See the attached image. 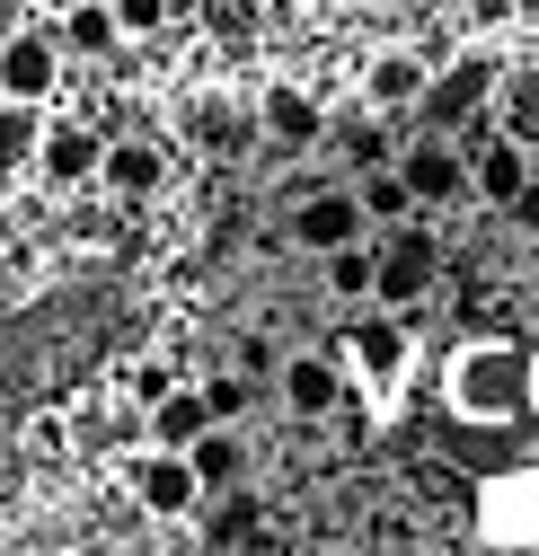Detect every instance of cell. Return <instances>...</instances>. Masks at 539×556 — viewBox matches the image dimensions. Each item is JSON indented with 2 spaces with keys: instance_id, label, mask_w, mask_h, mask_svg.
<instances>
[{
  "instance_id": "cell-1",
  "label": "cell",
  "mask_w": 539,
  "mask_h": 556,
  "mask_svg": "<svg viewBox=\"0 0 539 556\" xmlns=\"http://www.w3.org/2000/svg\"><path fill=\"white\" fill-rule=\"evenodd\" d=\"M98 354H106V301H89V292L45 301L27 318H0V397L62 389L72 371H89Z\"/></svg>"
},
{
  "instance_id": "cell-2",
  "label": "cell",
  "mask_w": 539,
  "mask_h": 556,
  "mask_svg": "<svg viewBox=\"0 0 539 556\" xmlns=\"http://www.w3.org/2000/svg\"><path fill=\"white\" fill-rule=\"evenodd\" d=\"M442 389L468 425H513V415H530V354L522 344H460Z\"/></svg>"
},
{
  "instance_id": "cell-3",
  "label": "cell",
  "mask_w": 539,
  "mask_h": 556,
  "mask_svg": "<svg viewBox=\"0 0 539 556\" xmlns=\"http://www.w3.org/2000/svg\"><path fill=\"white\" fill-rule=\"evenodd\" d=\"M434 283H442L434 230H389V239L372 248V301H380V309H416Z\"/></svg>"
},
{
  "instance_id": "cell-4",
  "label": "cell",
  "mask_w": 539,
  "mask_h": 556,
  "mask_svg": "<svg viewBox=\"0 0 539 556\" xmlns=\"http://www.w3.org/2000/svg\"><path fill=\"white\" fill-rule=\"evenodd\" d=\"M53 89H62V36L53 27H10L0 36V98L45 106Z\"/></svg>"
},
{
  "instance_id": "cell-5",
  "label": "cell",
  "mask_w": 539,
  "mask_h": 556,
  "mask_svg": "<svg viewBox=\"0 0 539 556\" xmlns=\"http://www.w3.org/2000/svg\"><path fill=\"white\" fill-rule=\"evenodd\" d=\"M133 504H142L151 521H186L195 504H204V485H195V459L151 442L142 459H133Z\"/></svg>"
},
{
  "instance_id": "cell-6",
  "label": "cell",
  "mask_w": 539,
  "mask_h": 556,
  "mask_svg": "<svg viewBox=\"0 0 539 556\" xmlns=\"http://www.w3.org/2000/svg\"><path fill=\"white\" fill-rule=\"evenodd\" d=\"M372 222H363V203L346 194V186H318V194H301L292 203V239L310 248V256H336V248H354Z\"/></svg>"
},
{
  "instance_id": "cell-7",
  "label": "cell",
  "mask_w": 539,
  "mask_h": 556,
  "mask_svg": "<svg viewBox=\"0 0 539 556\" xmlns=\"http://www.w3.org/2000/svg\"><path fill=\"white\" fill-rule=\"evenodd\" d=\"M98 151H106V142H98L89 124H45V142H36L27 168H36L53 194H72V186H98Z\"/></svg>"
},
{
  "instance_id": "cell-8",
  "label": "cell",
  "mask_w": 539,
  "mask_h": 556,
  "mask_svg": "<svg viewBox=\"0 0 539 556\" xmlns=\"http://www.w3.org/2000/svg\"><path fill=\"white\" fill-rule=\"evenodd\" d=\"M496 98V62H451L442 80H425V98H416V115L434 124V132H451V124H468Z\"/></svg>"
},
{
  "instance_id": "cell-9",
  "label": "cell",
  "mask_w": 539,
  "mask_h": 556,
  "mask_svg": "<svg viewBox=\"0 0 539 556\" xmlns=\"http://www.w3.org/2000/svg\"><path fill=\"white\" fill-rule=\"evenodd\" d=\"M425 80H434V62L408 53V45H389V53L363 62V106H372V115H408V106L425 98Z\"/></svg>"
},
{
  "instance_id": "cell-10",
  "label": "cell",
  "mask_w": 539,
  "mask_h": 556,
  "mask_svg": "<svg viewBox=\"0 0 539 556\" xmlns=\"http://www.w3.org/2000/svg\"><path fill=\"white\" fill-rule=\"evenodd\" d=\"M398 177H408V194H416V203H460V194H468V151H460V142H442V132H425V142L398 160Z\"/></svg>"
},
{
  "instance_id": "cell-11",
  "label": "cell",
  "mask_w": 539,
  "mask_h": 556,
  "mask_svg": "<svg viewBox=\"0 0 539 556\" xmlns=\"http://www.w3.org/2000/svg\"><path fill=\"white\" fill-rule=\"evenodd\" d=\"M98 186H106L115 203H151V194L168 186V151H160V142H106V151H98Z\"/></svg>"
},
{
  "instance_id": "cell-12",
  "label": "cell",
  "mask_w": 539,
  "mask_h": 556,
  "mask_svg": "<svg viewBox=\"0 0 539 556\" xmlns=\"http://www.w3.org/2000/svg\"><path fill=\"white\" fill-rule=\"evenodd\" d=\"M256 132H265V142H284V151H310L318 132H327V106H318L310 89H292V80H275V89L256 98Z\"/></svg>"
},
{
  "instance_id": "cell-13",
  "label": "cell",
  "mask_w": 539,
  "mask_h": 556,
  "mask_svg": "<svg viewBox=\"0 0 539 556\" xmlns=\"http://www.w3.org/2000/svg\"><path fill=\"white\" fill-rule=\"evenodd\" d=\"M284 406L301 415V425L336 415V406H346V363H336V354H292L284 363Z\"/></svg>"
},
{
  "instance_id": "cell-14",
  "label": "cell",
  "mask_w": 539,
  "mask_h": 556,
  "mask_svg": "<svg viewBox=\"0 0 539 556\" xmlns=\"http://www.w3.org/2000/svg\"><path fill=\"white\" fill-rule=\"evenodd\" d=\"M522 177H530V142H513V132H487V142H468V194L513 203Z\"/></svg>"
},
{
  "instance_id": "cell-15",
  "label": "cell",
  "mask_w": 539,
  "mask_h": 556,
  "mask_svg": "<svg viewBox=\"0 0 539 556\" xmlns=\"http://www.w3.org/2000/svg\"><path fill=\"white\" fill-rule=\"evenodd\" d=\"M204 425H213V415H204V389H186V380H177V389H160V397L142 406V433H151L160 451H186Z\"/></svg>"
},
{
  "instance_id": "cell-16",
  "label": "cell",
  "mask_w": 539,
  "mask_h": 556,
  "mask_svg": "<svg viewBox=\"0 0 539 556\" xmlns=\"http://www.w3.org/2000/svg\"><path fill=\"white\" fill-rule=\"evenodd\" d=\"M346 354H354V371L363 380H398V371H408V327H398V318H363V327H346Z\"/></svg>"
},
{
  "instance_id": "cell-17",
  "label": "cell",
  "mask_w": 539,
  "mask_h": 556,
  "mask_svg": "<svg viewBox=\"0 0 539 556\" xmlns=\"http://www.w3.org/2000/svg\"><path fill=\"white\" fill-rule=\"evenodd\" d=\"M186 459H195V485H204V495H230V485L248 477V451H239L230 425H204V433L186 442Z\"/></svg>"
},
{
  "instance_id": "cell-18",
  "label": "cell",
  "mask_w": 539,
  "mask_h": 556,
  "mask_svg": "<svg viewBox=\"0 0 539 556\" xmlns=\"http://www.w3.org/2000/svg\"><path fill=\"white\" fill-rule=\"evenodd\" d=\"M487 530L496 539H539V468L530 477H504L487 495Z\"/></svg>"
},
{
  "instance_id": "cell-19",
  "label": "cell",
  "mask_w": 539,
  "mask_h": 556,
  "mask_svg": "<svg viewBox=\"0 0 539 556\" xmlns=\"http://www.w3.org/2000/svg\"><path fill=\"white\" fill-rule=\"evenodd\" d=\"M36 142H45V106H18V98H0V186H10V177H27Z\"/></svg>"
},
{
  "instance_id": "cell-20",
  "label": "cell",
  "mask_w": 539,
  "mask_h": 556,
  "mask_svg": "<svg viewBox=\"0 0 539 556\" xmlns=\"http://www.w3.org/2000/svg\"><path fill=\"white\" fill-rule=\"evenodd\" d=\"M186 142H195V151H239V142H248V115H239L230 98H195V106H186Z\"/></svg>"
},
{
  "instance_id": "cell-21",
  "label": "cell",
  "mask_w": 539,
  "mask_h": 556,
  "mask_svg": "<svg viewBox=\"0 0 539 556\" xmlns=\"http://www.w3.org/2000/svg\"><path fill=\"white\" fill-rule=\"evenodd\" d=\"M496 132H513V142H539V72L496 80Z\"/></svg>"
},
{
  "instance_id": "cell-22",
  "label": "cell",
  "mask_w": 539,
  "mask_h": 556,
  "mask_svg": "<svg viewBox=\"0 0 539 556\" xmlns=\"http://www.w3.org/2000/svg\"><path fill=\"white\" fill-rule=\"evenodd\" d=\"M53 36H62V53H115V45H124V27H115V10H106V0H80V10L62 18Z\"/></svg>"
},
{
  "instance_id": "cell-23",
  "label": "cell",
  "mask_w": 539,
  "mask_h": 556,
  "mask_svg": "<svg viewBox=\"0 0 539 556\" xmlns=\"http://www.w3.org/2000/svg\"><path fill=\"white\" fill-rule=\"evenodd\" d=\"M354 203H363V222H408V213H416V194H408V177H398L389 160H380V168H372V177L354 186Z\"/></svg>"
},
{
  "instance_id": "cell-24",
  "label": "cell",
  "mask_w": 539,
  "mask_h": 556,
  "mask_svg": "<svg viewBox=\"0 0 539 556\" xmlns=\"http://www.w3.org/2000/svg\"><path fill=\"white\" fill-rule=\"evenodd\" d=\"M327 292H336V301H372V248H363V239L327 256Z\"/></svg>"
},
{
  "instance_id": "cell-25",
  "label": "cell",
  "mask_w": 539,
  "mask_h": 556,
  "mask_svg": "<svg viewBox=\"0 0 539 556\" xmlns=\"http://www.w3.org/2000/svg\"><path fill=\"white\" fill-rule=\"evenodd\" d=\"M106 10H115L124 36H168V10H177V0H106Z\"/></svg>"
},
{
  "instance_id": "cell-26",
  "label": "cell",
  "mask_w": 539,
  "mask_h": 556,
  "mask_svg": "<svg viewBox=\"0 0 539 556\" xmlns=\"http://www.w3.org/2000/svg\"><path fill=\"white\" fill-rule=\"evenodd\" d=\"M204 415H213V425H239V415H248V380H239V371L204 380Z\"/></svg>"
},
{
  "instance_id": "cell-27",
  "label": "cell",
  "mask_w": 539,
  "mask_h": 556,
  "mask_svg": "<svg viewBox=\"0 0 539 556\" xmlns=\"http://www.w3.org/2000/svg\"><path fill=\"white\" fill-rule=\"evenodd\" d=\"M124 389H133V406H151L160 389H177V371H168V363H133V371H124Z\"/></svg>"
},
{
  "instance_id": "cell-28",
  "label": "cell",
  "mask_w": 539,
  "mask_h": 556,
  "mask_svg": "<svg viewBox=\"0 0 539 556\" xmlns=\"http://www.w3.org/2000/svg\"><path fill=\"white\" fill-rule=\"evenodd\" d=\"M346 160L354 168H380V124H346Z\"/></svg>"
},
{
  "instance_id": "cell-29",
  "label": "cell",
  "mask_w": 539,
  "mask_h": 556,
  "mask_svg": "<svg viewBox=\"0 0 539 556\" xmlns=\"http://www.w3.org/2000/svg\"><path fill=\"white\" fill-rule=\"evenodd\" d=\"M504 213H513V222H522V230H539V168H530V177H522V194H513V203H504Z\"/></svg>"
},
{
  "instance_id": "cell-30",
  "label": "cell",
  "mask_w": 539,
  "mask_h": 556,
  "mask_svg": "<svg viewBox=\"0 0 539 556\" xmlns=\"http://www.w3.org/2000/svg\"><path fill=\"white\" fill-rule=\"evenodd\" d=\"M530 415H539V354H530Z\"/></svg>"
},
{
  "instance_id": "cell-31",
  "label": "cell",
  "mask_w": 539,
  "mask_h": 556,
  "mask_svg": "<svg viewBox=\"0 0 539 556\" xmlns=\"http://www.w3.org/2000/svg\"><path fill=\"white\" fill-rule=\"evenodd\" d=\"M0 292H10V274H0Z\"/></svg>"
}]
</instances>
